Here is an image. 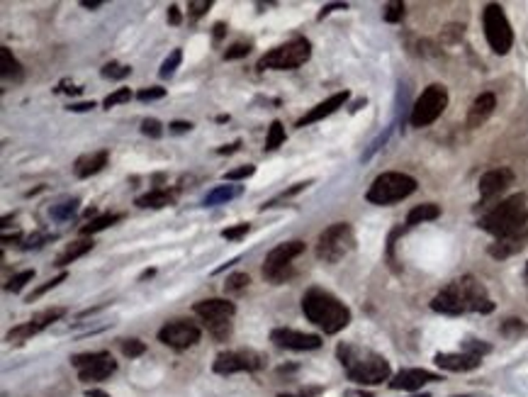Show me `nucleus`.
I'll list each match as a JSON object with an SVG mask.
<instances>
[{"label":"nucleus","mask_w":528,"mask_h":397,"mask_svg":"<svg viewBox=\"0 0 528 397\" xmlns=\"http://www.w3.org/2000/svg\"><path fill=\"white\" fill-rule=\"evenodd\" d=\"M431 310L441 314H465V312H492L494 302L487 297L485 285L472 275H463V278L453 280L431 300Z\"/></svg>","instance_id":"obj_1"},{"label":"nucleus","mask_w":528,"mask_h":397,"mask_svg":"<svg viewBox=\"0 0 528 397\" xmlns=\"http://www.w3.org/2000/svg\"><path fill=\"white\" fill-rule=\"evenodd\" d=\"M302 312L312 324L324 329V334H336L348 327L351 310L339 300L336 295L327 293L322 288H310L302 297Z\"/></svg>","instance_id":"obj_2"},{"label":"nucleus","mask_w":528,"mask_h":397,"mask_svg":"<svg viewBox=\"0 0 528 397\" xmlns=\"http://www.w3.org/2000/svg\"><path fill=\"white\" fill-rule=\"evenodd\" d=\"M339 361L346 368L348 378L360 385H377L389 380V363L387 358L375 351L360 349L353 344H339Z\"/></svg>","instance_id":"obj_3"},{"label":"nucleus","mask_w":528,"mask_h":397,"mask_svg":"<svg viewBox=\"0 0 528 397\" xmlns=\"http://www.w3.org/2000/svg\"><path fill=\"white\" fill-rule=\"evenodd\" d=\"M526 219V197L519 192V195H511L504 202H499L492 212H487L480 219V227L494 234L497 239H516L524 231Z\"/></svg>","instance_id":"obj_4"},{"label":"nucleus","mask_w":528,"mask_h":397,"mask_svg":"<svg viewBox=\"0 0 528 397\" xmlns=\"http://www.w3.org/2000/svg\"><path fill=\"white\" fill-rule=\"evenodd\" d=\"M414 190H416V180L411 176L399 173V171H387V173H380L372 180L365 197L372 205H392V202L409 197Z\"/></svg>","instance_id":"obj_5"},{"label":"nucleus","mask_w":528,"mask_h":397,"mask_svg":"<svg viewBox=\"0 0 528 397\" xmlns=\"http://www.w3.org/2000/svg\"><path fill=\"white\" fill-rule=\"evenodd\" d=\"M356 246V234L353 227L348 222H336L332 227H327L319 234L317 241V256L324 263H339L341 258H346Z\"/></svg>","instance_id":"obj_6"},{"label":"nucleus","mask_w":528,"mask_h":397,"mask_svg":"<svg viewBox=\"0 0 528 397\" xmlns=\"http://www.w3.org/2000/svg\"><path fill=\"white\" fill-rule=\"evenodd\" d=\"M310 57H312V44L307 42L305 37H297V40H290V42L280 44V47L271 49L268 54H263V57L258 59V69L290 71V69L302 66L305 62H310Z\"/></svg>","instance_id":"obj_7"},{"label":"nucleus","mask_w":528,"mask_h":397,"mask_svg":"<svg viewBox=\"0 0 528 397\" xmlns=\"http://www.w3.org/2000/svg\"><path fill=\"white\" fill-rule=\"evenodd\" d=\"M448 108V91L443 86L433 84L416 98L414 108H411V127H428L433 125L443 115V110Z\"/></svg>","instance_id":"obj_8"},{"label":"nucleus","mask_w":528,"mask_h":397,"mask_svg":"<svg viewBox=\"0 0 528 397\" xmlns=\"http://www.w3.org/2000/svg\"><path fill=\"white\" fill-rule=\"evenodd\" d=\"M300 253H305V241H285V244L275 246V249L266 256L263 263V275H266L271 283H283L293 275V261Z\"/></svg>","instance_id":"obj_9"},{"label":"nucleus","mask_w":528,"mask_h":397,"mask_svg":"<svg viewBox=\"0 0 528 397\" xmlns=\"http://www.w3.org/2000/svg\"><path fill=\"white\" fill-rule=\"evenodd\" d=\"M236 307L234 302L229 300H202L195 305V314H200L202 322L207 324V329L217 336V339H227L229 332H232V317H234Z\"/></svg>","instance_id":"obj_10"},{"label":"nucleus","mask_w":528,"mask_h":397,"mask_svg":"<svg viewBox=\"0 0 528 397\" xmlns=\"http://www.w3.org/2000/svg\"><path fill=\"white\" fill-rule=\"evenodd\" d=\"M482 20H485V37H487L489 47H492V52L507 54L511 49V44H514V32H511V25H509L507 15H504L502 5L489 3L485 8Z\"/></svg>","instance_id":"obj_11"},{"label":"nucleus","mask_w":528,"mask_h":397,"mask_svg":"<svg viewBox=\"0 0 528 397\" xmlns=\"http://www.w3.org/2000/svg\"><path fill=\"white\" fill-rule=\"evenodd\" d=\"M76 368H78V378L83 383H98V380H105L117 371V363L107 351H93V354H78L71 358Z\"/></svg>","instance_id":"obj_12"},{"label":"nucleus","mask_w":528,"mask_h":397,"mask_svg":"<svg viewBox=\"0 0 528 397\" xmlns=\"http://www.w3.org/2000/svg\"><path fill=\"white\" fill-rule=\"evenodd\" d=\"M200 327L192 322H185V319H175V322H168L166 327L158 332V341L161 344L170 346V349H190V346H195L197 341H200Z\"/></svg>","instance_id":"obj_13"},{"label":"nucleus","mask_w":528,"mask_h":397,"mask_svg":"<svg viewBox=\"0 0 528 397\" xmlns=\"http://www.w3.org/2000/svg\"><path fill=\"white\" fill-rule=\"evenodd\" d=\"M263 358L256 351H227L219 354L214 361V373L219 376H229V373H241V371H256L261 368Z\"/></svg>","instance_id":"obj_14"},{"label":"nucleus","mask_w":528,"mask_h":397,"mask_svg":"<svg viewBox=\"0 0 528 397\" xmlns=\"http://www.w3.org/2000/svg\"><path fill=\"white\" fill-rule=\"evenodd\" d=\"M271 341L280 349H290V351H312L322 346V336L319 334H305V332H295V329H273L271 332Z\"/></svg>","instance_id":"obj_15"},{"label":"nucleus","mask_w":528,"mask_h":397,"mask_svg":"<svg viewBox=\"0 0 528 397\" xmlns=\"http://www.w3.org/2000/svg\"><path fill=\"white\" fill-rule=\"evenodd\" d=\"M61 317H64L61 307H54V310H44L40 314H35V317H32L27 324H20V327H15L13 332L8 334V341H10V344H25L30 336L40 334L42 329H47L49 324H54L57 319H61Z\"/></svg>","instance_id":"obj_16"},{"label":"nucleus","mask_w":528,"mask_h":397,"mask_svg":"<svg viewBox=\"0 0 528 397\" xmlns=\"http://www.w3.org/2000/svg\"><path fill=\"white\" fill-rule=\"evenodd\" d=\"M441 376L438 373H431V371H423V368H404V371H399L397 376L389 380V388L392 390H419L423 388L426 383H438Z\"/></svg>","instance_id":"obj_17"},{"label":"nucleus","mask_w":528,"mask_h":397,"mask_svg":"<svg viewBox=\"0 0 528 397\" xmlns=\"http://www.w3.org/2000/svg\"><path fill=\"white\" fill-rule=\"evenodd\" d=\"M514 183V173L509 168H492L487 171L485 176L480 178V195L482 200H489V197L499 195Z\"/></svg>","instance_id":"obj_18"},{"label":"nucleus","mask_w":528,"mask_h":397,"mask_svg":"<svg viewBox=\"0 0 528 397\" xmlns=\"http://www.w3.org/2000/svg\"><path fill=\"white\" fill-rule=\"evenodd\" d=\"M346 100H348V93H346V91H341V93H334L332 98H327V100H324V103H319L317 108H312L310 113L305 115V117H300V120H297V127H307V125H315V122H319V120L329 117V115H334V113H336L339 108H344V105H346Z\"/></svg>","instance_id":"obj_19"},{"label":"nucleus","mask_w":528,"mask_h":397,"mask_svg":"<svg viewBox=\"0 0 528 397\" xmlns=\"http://www.w3.org/2000/svg\"><path fill=\"white\" fill-rule=\"evenodd\" d=\"M480 363H482L480 356H472V354H467V351H460V354H436V366L450 373L475 371Z\"/></svg>","instance_id":"obj_20"},{"label":"nucleus","mask_w":528,"mask_h":397,"mask_svg":"<svg viewBox=\"0 0 528 397\" xmlns=\"http://www.w3.org/2000/svg\"><path fill=\"white\" fill-rule=\"evenodd\" d=\"M494 108H497V98L492 96V93H482V96L475 98V103H472L470 113H467V125L470 127H480L487 122V117L494 113Z\"/></svg>","instance_id":"obj_21"},{"label":"nucleus","mask_w":528,"mask_h":397,"mask_svg":"<svg viewBox=\"0 0 528 397\" xmlns=\"http://www.w3.org/2000/svg\"><path fill=\"white\" fill-rule=\"evenodd\" d=\"M107 166V151H95V154H86L76 161V176L78 178H90V176L100 173L102 168Z\"/></svg>","instance_id":"obj_22"},{"label":"nucleus","mask_w":528,"mask_h":397,"mask_svg":"<svg viewBox=\"0 0 528 397\" xmlns=\"http://www.w3.org/2000/svg\"><path fill=\"white\" fill-rule=\"evenodd\" d=\"M441 217V207L433 205V202H426V205H416L411 207V212L406 214V227H416V224L423 222H433V219Z\"/></svg>","instance_id":"obj_23"},{"label":"nucleus","mask_w":528,"mask_h":397,"mask_svg":"<svg viewBox=\"0 0 528 397\" xmlns=\"http://www.w3.org/2000/svg\"><path fill=\"white\" fill-rule=\"evenodd\" d=\"M241 192H244L241 185H217L212 192H207V197L202 200V205H207V207L222 205V202H229V200H234V197H239Z\"/></svg>","instance_id":"obj_24"},{"label":"nucleus","mask_w":528,"mask_h":397,"mask_svg":"<svg viewBox=\"0 0 528 397\" xmlns=\"http://www.w3.org/2000/svg\"><path fill=\"white\" fill-rule=\"evenodd\" d=\"M93 249V239H78V241H74V244L66 249L61 256L57 258V263L54 266H59V268H64V266H69V263H74L76 258H81V256H86L88 251Z\"/></svg>","instance_id":"obj_25"},{"label":"nucleus","mask_w":528,"mask_h":397,"mask_svg":"<svg viewBox=\"0 0 528 397\" xmlns=\"http://www.w3.org/2000/svg\"><path fill=\"white\" fill-rule=\"evenodd\" d=\"M173 200H175V192H170V190H148L146 195L136 197V205L156 209V207H168Z\"/></svg>","instance_id":"obj_26"},{"label":"nucleus","mask_w":528,"mask_h":397,"mask_svg":"<svg viewBox=\"0 0 528 397\" xmlns=\"http://www.w3.org/2000/svg\"><path fill=\"white\" fill-rule=\"evenodd\" d=\"M0 74H3V79H13V81L22 79V66L8 47H0Z\"/></svg>","instance_id":"obj_27"},{"label":"nucleus","mask_w":528,"mask_h":397,"mask_svg":"<svg viewBox=\"0 0 528 397\" xmlns=\"http://www.w3.org/2000/svg\"><path fill=\"white\" fill-rule=\"evenodd\" d=\"M119 219H122V214H102V217H95V219H93L90 224H86V227L81 229V231H83L86 236H88V234H95V231H102V229H107L110 224L119 222Z\"/></svg>","instance_id":"obj_28"},{"label":"nucleus","mask_w":528,"mask_h":397,"mask_svg":"<svg viewBox=\"0 0 528 397\" xmlns=\"http://www.w3.org/2000/svg\"><path fill=\"white\" fill-rule=\"evenodd\" d=\"M285 142V127L283 122H275L271 125V130H268V139H266V151H273V149H278L280 144Z\"/></svg>","instance_id":"obj_29"},{"label":"nucleus","mask_w":528,"mask_h":397,"mask_svg":"<svg viewBox=\"0 0 528 397\" xmlns=\"http://www.w3.org/2000/svg\"><path fill=\"white\" fill-rule=\"evenodd\" d=\"M180 62H183V52H180V49H173V52H170V57L161 64L158 76H161V79H170V76L175 74V69L180 66Z\"/></svg>","instance_id":"obj_30"},{"label":"nucleus","mask_w":528,"mask_h":397,"mask_svg":"<svg viewBox=\"0 0 528 397\" xmlns=\"http://www.w3.org/2000/svg\"><path fill=\"white\" fill-rule=\"evenodd\" d=\"M100 74L105 76V79H110V81H119V79H127V76L131 74V69H129V66L117 64V62H110V64L102 66Z\"/></svg>","instance_id":"obj_31"},{"label":"nucleus","mask_w":528,"mask_h":397,"mask_svg":"<svg viewBox=\"0 0 528 397\" xmlns=\"http://www.w3.org/2000/svg\"><path fill=\"white\" fill-rule=\"evenodd\" d=\"M35 278V271H22V273H18V275H13V278L8 280V285H5V290L8 293H20L22 288H25L30 280Z\"/></svg>","instance_id":"obj_32"},{"label":"nucleus","mask_w":528,"mask_h":397,"mask_svg":"<svg viewBox=\"0 0 528 397\" xmlns=\"http://www.w3.org/2000/svg\"><path fill=\"white\" fill-rule=\"evenodd\" d=\"M76 207H78V200H71V202H64V205H57V207H52V217L59 219V222H66V219H71L76 214Z\"/></svg>","instance_id":"obj_33"},{"label":"nucleus","mask_w":528,"mask_h":397,"mask_svg":"<svg viewBox=\"0 0 528 397\" xmlns=\"http://www.w3.org/2000/svg\"><path fill=\"white\" fill-rule=\"evenodd\" d=\"M249 283H251V278L246 273H234V275H229V278H227L224 290H227V293H239V290H244Z\"/></svg>","instance_id":"obj_34"},{"label":"nucleus","mask_w":528,"mask_h":397,"mask_svg":"<svg viewBox=\"0 0 528 397\" xmlns=\"http://www.w3.org/2000/svg\"><path fill=\"white\" fill-rule=\"evenodd\" d=\"M249 231H251V224L249 222H241V224H234V227H229V229H222V239L239 241L241 236H246Z\"/></svg>","instance_id":"obj_35"},{"label":"nucleus","mask_w":528,"mask_h":397,"mask_svg":"<svg viewBox=\"0 0 528 397\" xmlns=\"http://www.w3.org/2000/svg\"><path fill=\"white\" fill-rule=\"evenodd\" d=\"M144 351H146L144 341H139V339H124V341H122V354H124V356L136 358V356L144 354Z\"/></svg>","instance_id":"obj_36"},{"label":"nucleus","mask_w":528,"mask_h":397,"mask_svg":"<svg viewBox=\"0 0 528 397\" xmlns=\"http://www.w3.org/2000/svg\"><path fill=\"white\" fill-rule=\"evenodd\" d=\"M129 98H131V91H129V88H117L115 93H110V96L105 98V103H102V105H105V108L110 110V108H115V105H119V103H127Z\"/></svg>","instance_id":"obj_37"},{"label":"nucleus","mask_w":528,"mask_h":397,"mask_svg":"<svg viewBox=\"0 0 528 397\" xmlns=\"http://www.w3.org/2000/svg\"><path fill=\"white\" fill-rule=\"evenodd\" d=\"M401 18H404V3L394 0V3L385 5V20H387V22H399Z\"/></svg>","instance_id":"obj_38"},{"label":"nucleus","mask_w":528,"mask_h":397,"mask_svg":"<svg viewBox=\"0 0 528 397\" xmlns=\"http://www.w3.org/2000/svg\"><path fill=\"white\" fill-rule=\"evenodd\" d=\"M141 132H144L146 137H151V139H158V137L163 134V127H161V122H158V120L148 117V120H144V122H141Z\"/></svg>","instance_id":"obj_39"},{"label":"nucleus","mask_w":528,"mask_h":397,"mask_svg":"<svg viewBox=\"0 0 528 397\" xmlns=\"http://www.w3.org/2000/svg\"><path fill=\"white\" fill-rule=\"evenodd\" d=\"M64 280H66V273H59V275H57V278H52V280H47V283H44V285H42V288H37V290H35V293H32L30 297H27V302H32V300H37V297H42L44 293H47V290H52V288H57V285H59V283H64Z\"/></svg>","instance_id":"obj_40"},{"label":"nucleus","mask_w":528,"mask_h":397,"mask_svg":"<svg viewBox=\"0 0 528 397\" xmlns=\"http://www.w3.org/2000/svg\"><path fill=\"white\" fill-rule=\"evenodd\" d=\"M251 52V44H244V42H236L234 47H229L227 52H224V59L227 62H232V59H241V57H246V54Z\"/></svg>","instance_id":"obj_41"},{"label":"nucleus","mask_w":528,"mask_h":397,"mask_svg":"<svg viewBox=\"0 0 528 397\" xmlns=\"http://www.w3.org/2000/svg\"><path fill=\"white\" fill-rule=\"evenodd\" d=\"M163 96H166V88H144V91H139V93H136V98H139L141 103L161 100Z\"/></svg>","instance_id":"obj_42"},{"label":"nucleus","mask_w":528,"mask_h":397,"mask_svg":"<svg viewBox=\"0 0 528 397\" xmlns=\"http://www.w3.org/2000/svg\"><path fill=\"white\" fill-rule=\"evenodd\" d=\"M256 173V166H251V163H246V166H239L234 171H227V176L224 178L227 180H241V178H249V176Z\"/></svg>","instance_id":"obj_43"},{"label":"nucleus","mask_w":528,"mask_h":397,"mask_svg":"<svg viewBox=\"0 0 528 397\" xmlns=\"http://www.w3.org/2000/svg\"><path fill=\"white\" fill-rule=\"evenodd\" d=\"M210 8H212V0H190L188 3V10L192 18H200V15H205Z\"/></svg>","instance_id":"obj_44"},{"label":"nucleus","mask_w":528,"mask_h":397,"mask_svg":"<svg viewBox=\"0 0 528 397\" xmlns=\"http://www.w3.org/2000/svg\"><path fill=\"white\" fill-rule=\"evenodd\" d=\"M463 351H467V354H472V356H485L487 351H489V346L487 344H482V341H475V339H470V341H465V346H463Z\"/></svg>","instance_id":"obj_45"},{"label":"nucleus","mask_w":528,"mask_h":397,"mask_svg":"<svg viewBox=\"0 0 528 397\" xmlns=\"http://www.w3.org/2000/svg\"><path fill=\"white\" fill-rule=\"evenodd\" d=\"M524 332V322L521 319H509V322L502 324V334H519Z\"/></svg>","instance_id":"obj_46"},{"label":"nucleus","mask_w":528,"mask_h":397,"mask_svg":"<svg viewBox=\"0 0 528 397\" xmlns=\"http://www.w3.org/2000/svg\"><path fill=\"white\" fill-rule=\"evenodd\" d=\"M168 130L175 132V134H183V132H190L192 130V125L190 122H183V120H175V122L168 125Z\"/></svg>","instance_id":"obj_47"},{"label":"nucleus","mask_w":528,"mask_h":397,"mask_svg":"<svg viewBox=\"0 0 528 397\" xmlns=\"http://www.w3.org/2000/svg\"><path fill=\"white\" fill-rule=\"evenodd\" d=\"M93 108H95V103H71L69 105V110H71V113H88V110H93Z\"/></svg>","instance_id":"obj_48"},{"label":"nucleus","mask_w":528,"mask_h":397,"mask_svg":"<svg viewBox=\"0 0 528 397\" xmlns=\"http://www.w3.org/2000/svg\"><path fill=\"white\" fill-rule=\"evenodd\" d=\"M334 10H346V3H332V5H324L322 13H319V20H324L329 13H334Z\"/></svg>","instance_id":"obj_49"},{"label":"nucleus","mask_w":528,"mask_h":397,"mask_svg":"<svg viewBox=\"0 0 528 397\" xmlns=\"http://www.w3.org/2000/svg\"><path fill=\"white\" fill-rule=\"evenodd\" d=\"M168 22L170 25H180V8L178 5H170L168 8Z\"/></svg>","instance_id":"obj_50"},{"label":"nucleus","mask_w":528,"mask_h":397,"mask_svg":"<svg viewBox=\"0 0 528 397\" xmlns=\"http://www.w3.org/2000/svg\"><path fill=\"white\" fill-rule=\"evenodd\" d=\"M224 32H227V25H224V22H217V25H214V42L222 40Z\"/></svg>","instance_id":"obj_51"},{"label":"nucleus","mask_w":528,"mask_h":397,"mask_svg":"<svg viewBox=\"0 0 528 397\" xmlns=\"http://www.w3.org/2000/svg\"><path fill=\"white\" fill-rule=\"evenodd\" d=\"M102 3H105V0H81V5H83V8H90V10L100 8Z\"/></svg>","instance_id":"obj_52"},{"label":"nucleus","mask_w":528,"mask_h":397,"mask_svg":"<svg viewBox=\"0 0 528 397\" xmlns=\"http://www.w3.org/2000/svg\"><path fill=\"white\" fill-rule=\"evenodd\" d=\"M241 146V142H234V144H229V146H222L219 149V154H232V151H236V149Z\"/></svg>","instance_id":"obj_53"},{"label":"nucleus","mask_w":528,"mask_h":397,"mask_svg":"<svg viewBox=\"0 0 528 397\" xmlns=\"http://www.w3.org/2000/svg\"><path fill=\"white\" fill-rule=\"evenodd\" d=\"M88 397H110V395L102 393V390H88Z\"/></svg>","instance_id":"obj_54"},{"label":"nucleus","mask_w":528,"mask_h":397,"mask_svg":"<svg viewBox=\"0 0 528 397\" xmlns=\"http://www.w3.org/2000/svg\"><path fill=\"white\" fill-rule=\"evenodd\" d=\"M280 397H305V395H280Z\"/></svg>","instance_id":"obj_55"},{"label":"nucleus","mask_w":528,"mask_h":397,"mask_svg":"<svg viewBox=\"0 0 528 397\" xmlns=\"http://www.w3.org/2000/svg\"><path fill=\"white\" fill-rule=\"evenodd\" d=\"M460 397H477V395H460Z\"/></svg>","instance_id":"obj_56"},{"label":"nucleus","mask_w":528,"mask_h":397,"mask_svg":"<svg viewBox=\"0 0 528 397\" xmlns=\"http://www.w3.org/2000/svg\"><path fill=\"white\" fill-rule=\"evenodd\" d=\"M526 280H528V263H526Z\"/></svg>","instance_id":"obj_57"},{"label":"nucleus","mask_w":528,"mask_h":397,"mask_svg":"<svg viewBox=\"0 0 528 397\" xmlns=\"http://www.w3.org/2000/svg\"><path fill=\"white\" fill-rule=\"evenodd\" d=\"M414 397H428V395H414Z\"/></svg>","instance_id":"obj_58"}]
</instances>
